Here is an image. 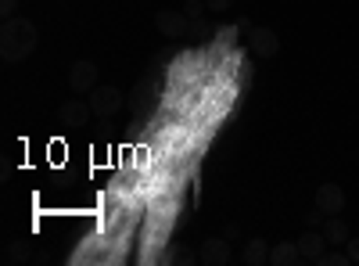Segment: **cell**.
<instances>
[{
  "mask_svg": "<svg viewBox=\"0 0 359 266\" xmlns=\"http://www.w3.org/2000/svg\"><path fill=\"white\" fill-rule=\"evenodd\" d=\"M36 25L29 18H4V29H0V54L8 58V62H22L36 51Z\"/></svg>",
  "mask_w": 359,
  "mask_h": 266,
  "instance_id": "1",
  "label": "cell"
},
{
  "mask_svg": "<svg viewBox=\"0 0 359 266\" xmlns=\"http://www.w3.org/2000/svg\"><path fill=\"white\" fill-rule=\"evenodd\" d=\"M123 105H126V98H123V91H115V86H94V91H90V108H94V115H101V119L115 115Z\"/></svg>",
  "mask_w": 359,
  "mask_h": 266,
  "instance_id": "2",
  "label": "cell"
},
{
  "mask_svg": "<svg viewBox=\"0 0 359 266\" xmlns=\"http://www.w3.org/2000/svg\"><path fill=\"white\" fill-rule=\"evenodd\" d=\"M155 29L162 36L176 40V36H184L187 29H191V18L184 11H155Z\"/></svg>",
  "mask_w": 359,
  "mask_h": 266,
  "instance_id": "3",
  "label": "cell"
},
{
  "mask_svg": "<svg viewBox=\"0 0 359 266\" xmlns=\"http://www.w3.org/2000/svg\"><path fill=\"white\" fill-rule=\"evenodd\" d=\"M69 86H72V94H90L97 86V65L94 62H76L69 69Z\"/></svg>",
  "mask_w": 359,
  "mask_h": 266,
  "instance_id": "4",
  "label": "cell"
},
{
  "mask_svg": "<svg viewBox=\"0 0 359 266\" xmlns=\"http://www.w3.org/2000/svg\"><path fill=\"white\" fill-rule=\"evenodd\" d=\"M316 209L323 216H338L345 209V191L338 184H320L316 187Z\"/></svg>",
  "mask_w": 359,
  "mask_h": 266,
  "instance_id": "5",
  "label": "cell"
},
{
  "mask_svg": "<svg viewBox=\"0 0 359 266\" xmlns=\"http://www.w3.org/2000/svg\"><path fill=\"white\" fill-rule=\"evenodd\" d=\"M248 44H252V54H259V58H273V54H280V36L273 33V29H266V25H255V29H252Z\"/></svg>",
  "mask_w": 359,
  "mask_h": 266,
  "instance_id": "6",
  "label": "cell"
},
{
  "mask_svg": "<svg viewBox=\"0 0 359 266\" xmlns=\"http://www.w3.org/2000/svg\"><path fill=\"white\" fill-rule=\"evenodd\" d=\"M94 115V108H90V101H79V98H69L62 108H57V119H62V126H86V119Z\"/></svg>",
  "mask_w": 359,
  "mask_h": 266,
  "instance_id": "7",
  "label": "cell"
},
{
  "mask_svg": "<svg viewBox=\"0 0 359 266\" xmlns=\"http://www.w3.org/2000/svg\"><path fill=\"white\" fill-rule=\"evenodd\" d=\"M323 245H327L323 230L309 227V230L302 234V238H298V252H302V262H320V255H323Z\"/></svg>",
  "mask_w": 359,
  "mask_h": 266,
  "instance_id": "8",
  "label": "cell"
},
{
  "mask_svg": "<svg viewBox=\"0 0 359 266\" xmlns=\"http://www.w3.org/2000/svg\"><path fill=\"white\" fill-rule=\"evenodd\" d=\"M201 262L205 266H226L230 262V245L223 238H205L201 241Z\"/></svg>",
  "mask_w": 359,
  "mask_h": 266,
  "instance_id": "9",
  "label": "cell"
},
{
  "mask_svg": "<svg viewBox=\"0 0 359 266\" xmlns=\"http://www.w3.org/2000/svg\"><path fill=\"white\" fill-rule=\"evenodd\" d=\"M320 230H323L327 245H334V248H345V241L352 238V230H348V223H345L341 216H327Z\"/></svg>",
  "mask_w": 359,
  "mask_h": 266,
  "instance_id": "10",
  "label": "cell"
},
{
  "mask_svg": "<svg viewBox=\"0 0 359 266\" xmlns=\"http://www.w3.org/2000/svg\"><path fill=\"white\" fill-rule=\"evenodd\" d=\"M269 262L273 266H298L302 262V252H298V241H280L269 248Z\"/></svg>",
  "mask_w": 359,
  "mask_h": 266,
  "instance_id": "11",
  "label": "cell"
},
{
  "mask_svg": "<svg viewBox=\"0 0 359 266\" xmlns=\"http://www.w3.org/2000/svg\"><path fill=\"white\" fill-rule=\"evenodd\" d=\"M248 266H262V262H269V248H266V241L262 238H252L248 245H245V255H241Z\"/></svg>",
  "mask_w": 359,
  "mask_h": 266,
  "instance_id": "12",
  "label": "cell"
},
{
  "mask_svg": "<svg viewBox=\"0 0 359 266\" xmlns=\"http://www.w3.org/2000/svg\"><path fill=\"white\" fill-rule=\"evenodd\" d=\"M320 266H352V259H348L345 248H334V252H323L320 255Z\"/></svg>",
  "mask_w": 359,
  "mask_h": 266,
  "instance_id": "13",
  "label": "cell"
},
{
  "mask_svg": "<svg viewBox=\"0 0 359 266\" xmlns=\"http://www.w3.org/2000/svg\"><path fill=\"white\" fill-rule=\"evenodd\" d=\"M208 8H205V0H184V15L187 18H201Z\"/></svg>",
  "mask_w": 359,
  "mask_h": 266,
  "instance_id": "14",
  "label": "cell"
},
{
  "mask_svg": "<svg viewBox=\"0 0 359 266\" xmlns=\"http://www.w3.org/2000/svg\"><path fill=\"white\" fill-rule=\"evenodd\" d=\"M345 252H348L352 266H359V238H348V241H345Z\"/></svg>",
  "mask_w": 359,
  "mask_h": 266,
  "instance_id": "15",
  "label": "cell"
},
{
  "mask_svg": "<svg viewBox=\"0 0 359 266\" xmlns=\"http://www.w3.org/2000/svg\"><path fill=\"white\" fill-rule=\"evenodd\" d=\"M15 11H18V0H0V15L4 18H15Z\"/></svg>",
  "mask_w": 359,
  "mask_h": 266,
  "instance_id": "16",
  "label": "cell"
},
{
  "mask_svg": "<svg viewBox=\"0 0 359 266\" xmlns=\"http://www.w3.org/2000/svg\"><path fill=\"white\" fill-rule=\"evenodd\" d=\"M230 4H233V0H205V8H208V11H226Z\"/></svg>",
  "mask_w": 359,
  "mask_h": 266,
  "instance_id": "17",
  "label": "cell"
},
{
  "mask_svg": "<svg viewBox=\"0 0 359 266\" xmlns=\"http://www.w3.org/2000/svg\"><path fill=\"white\" fill-rule=\"evenodd\" d=\"M191 33H194V36H208V25H205L201 18H191Z\"/></svg>",
  "mask_w": 359,
  "mask_h": 266,
  "instance_id": "18",
  "label": "cell"
},
{
  "mask_svg": "<svg viewBox=\"0 0 359 266\" xmlns=\"http://www.w3.org/2000/svg\"><path fill=\"white\" fill-rule=\"evenodd\" d=\"M306 227H323V213H306Z\"/></svg>",
  "mask_w": 359,
  "mask_h": 266,
  "instance_id": "19",
  "label": "cell"
},
{
  "mask_svg": "<svg viewBox=\"0 0 359 266\" xmlns=\"http://www.w3.org/2000/svg\"><path fill=\"white\" fill-rule=\"evenodd\" d=\"M8 259H11V262L25 259V245H11V248H8Z\"/></svg>",
  "mask_w": 359,
  "mask_h": 266,
  "instance_id": "20",
  "label": "cell"
}]
</instances>
